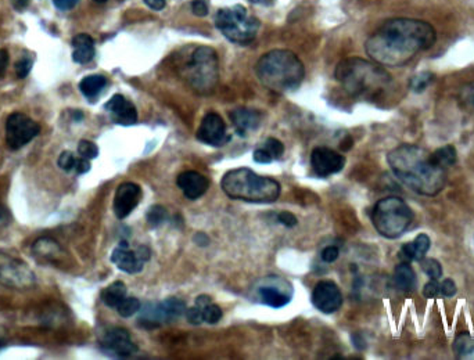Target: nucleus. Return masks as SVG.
I'll return each instance as SVG.
<instances>
[{
  "mask_svg": "<svg viewBox=\"0 0 474 360\" xmlns=\"http://www.w3.org/2000/svg\"><path fill=\"white\" fill-rule=\"evenodd\" d=\"M254 5H271V0H250Z\"/></svg>",
  "mask_w": 474,
  "mask_h": 360,
  "instance_id": "obj_52",
  "label": "nucleus"
},
{
  "mask_svg": "<svg viewBox=\"0 0 474 360\" xmlns=\"http://www.w3.org/2000/svg\"><path fill=\"white\" fill-rule=\"evenodd\" d=\"M229 117L240 136H246L250 132L257 131L261 125V114L253 108H235L230 111Z\"/></svg>",
  "mask_w": 474,
  "mask_h": 360,
  "instance_id": "obj_21",
  "label": "nucleus"
},
{
  "mask_svg": "<svg viewBox=\"0 0 474 360\" xmlns=\"http://www.w3.org/2000/svg\"><path fill=\"white\" fill-rule=\"evenodd\" d=\"M73 60L77 64H88L96 55L95 41L88 34H80L73 39Z\"/></svg>",
  "mask_w": 474,
  "mask_h": 360,
  "instance_id": "obj_23",
  "label": "nucleus"
},
{
  "mask_svg": "<svg viewBox=\"0 0 474 360\" xmlns=\"http://www.w3.org/2000/svg\"><path fill=\"white\" fill-rule=\"evenodd\" d=\"M413 212L399 197H387L376 202L372 211V223L376 231L385 238L401 237L412 225Z\"/></svg>",
  "mask_w": 474,
  "mask_h": 360,
  "instance_id": "obj_7",
  "label": "nucleus"
},
{
  "mask_svg": "<svg viewBox=\"0 0 474 360\" xmlns=\"http://www.w3.org/2000/svg\"><path fill=\"white\" fill-rule=\"evenodd\" d=\"M430 245H431L430 237L421 233L412 243L403 244L398 252V256L402 262H408V263L413 260L419 262L426 256V254L430 249Z\"/></svg>",
  "mask_w": 474,
  "mask_h": 360,
  "instance_id": "obj_22",
  "label": "nucleus"
},
{
  "mask_svg": "<svg viewBox=\"0 0 474 360\" xmlns=\"http://www.w3.org/2000/svg\"><path fill=\"white\" fill-rule=\"evenodd\" d=\"M100 346L103 352L116 357H129L138 352L131 334L120 327L106 330L100 337Z\"/></svg>",
  "mask_w": 474,
  "mask_h": 360,
  "instance_id": "obj_13",
  "label": "nucleus"
},
{
  "mask_svg": "<svg viewBox=\"0 0 474 360\" xmlns=\"http://www.w3.org/2000/svg\"><path fill=\"white\" fill-rule=\"evenodd\" d=\"M104 110L111 115L113 122L124 126H131L138 122V110L132 102L122 95H114L104 106Z\"/></svg>",
  "mask_w": 474,
  "mask_h": 360,
  "instance_id": "obj_18",
  "label": "nucleus"
},
{
  "mask_svg": "<svg viewBox=\"0 0 474 360\" xmlns=\"http://www.w3.org/2000/svg\"><path fill=\"white\" fill-rule=\"evenodd\" d=\"M215 27L222 35L236 45L251 44L259 30V21L250 16L241 5L218 10L215 16Z\"/></svg>",
  "mask_w": 474,
  "mask_h": 360,
  "instance_id": "obj_8",
  "label": "nucleus"
},
{
  "mask_svg": "<svg viewBox=\"0 0 474 360\" xmlns=\"http://www.w3.org/2000/svg\"><path fill=\"white\" fill-rule=\"evenodd\" d=\"M259 82L269 91L284 93L295 91L305 78V68L295 53L290 50H271L255 64Z\"/></svg>",
  "mask_w": 474,
  "mask_h": 360,
  "instance_id": "obj_4",
  "label": "nucleus"
},
{
  "mask_svg": "<svg viewBox=\"0 0 474 360\" xmlns=\"http://www.w3.org/2000/svg\"><path fill=\"white\" fill-rule=\"evenodd\" d=\"M392 280L394 285L403 292H412L417 285L416 273L408 262H401L399 265H396V267L394 269Z\"/></svg>",
  "mask_w": 474,
  "mask_h": 360,
  "instance_id": "obj_25",
  "label": "nucleus"
},
{
  "mask_svg": "<svg viewBox=\"0 0 474 360\" xmlns=\"http://www.w3.org/2000/svg\"><path fill=\"white\" fill-rule=\"evenodd\" d=\"M80 2V0H53V3L55 6L59 9V10H63V12H67V10H71L77 6V3Z\"/></svg>",
  "mask_w": 474,
  "mask_h": 360,
  "instance_id": "obj_47",
  "label": "nucleus"
},
{
  "mask_svg": "<svg viewBox=\"0 0 474 360\" xmlns=\"http://www.w3.org/2000/svg\"><path fill=\"white\" fill-rule=\"evenodd\" d=\"M0 283L15 290H31L37 284L33 269L21 259L0 252Z\"/></svg>",
  "mask_w": 474,
  "mask_h": 360,
  "instance_id": "obj_9",
  "label": "nucleus"
},
{
  "mask_svg": "<svg viewBox=\"0 0 474 360\" xmlns=\"http://www.w3.org/2000/svg\"><path fill=\"white\" fill-rule=\"evenodd\" d=\"M146 216H147V223L152 227H157V226H160L167 219V211L161 205H153L149 209Z\"/></svg>",
  "mask_w": 474,
  "mask_h": 360,
  "instance_id": "obj_34",
  "label": "nucleus"
},
{
  "mask_svg": "<svg viewBox=\"0 0 474 360\" xmlns=\"http://www.w3.org/2000/svg\"><path fill=\"white\" fill-rule=\"evenodd\" d=\"M311 165L318 176L327 178L344 168L345 158L329 147H316L311 155Z\"/></svg>",
  "mask_w": 474,
  "mask_h": 360,
  "instance_id": "obj_16",
  "label": "nucleus"
},
{
  "mask_svg": "<svg viewBox=\"0 0 474 360\" xmlns=\"http://www.w3.org/2000/svg\"><path fill=\"white\" fill-rule=\"evenodd\" d=\"M10 222H12L10 212L5 207L0 205V227H5L8 225H10Z\"/></svg>",
  "mask_w": 474,
  "mask_h": 360,
  "instance_id": "obj_50",
  "label": "nucleus"
},
{
  "mask_svg": "<svg viewBox=\"0 0 474 360\" xmlns=\"http://www.w3.org/2000/svg\"><path fill=\"white\" fill-rule=\"evenodd\" d=\"M312 305L326 314L337 312L343 305V294L338 285L331 280L319 281L312 292Z\"/></svg>",
  "mask_w": 474,
  "mask_h": 360,
  "instance_id": "obj_14",
  "label": "nucleus"
},
{
  "mask_svg": "<svg viewBox=\"0 0 474 360\" xmlns=\"http://www.w3.org/2000/svg\"><path fill=\"white\" fill-rule=\"evenodd\" d=\"M254 161L258 164H271L273 161V158L271 157V154L262 147L259 150L254 151Z\"/></svg>",
  "mask_w": 474,
  "mask_h": 360,
  "instance_id": "obj_46",
  "label": "nucleus"
},
{
  "mask_svg": "<svg viewBox=\"0 0 474 360\" xmlns=\"http://www.w3.org/2000/svg\"><path fill=\"white\" fill-rule=\"evenodd\" d=\"M127 298V285L122 281H114L102 291V301L109 306L117 309V306Z\"/></svg>",
  "mask_w": 474,
  "mask_h": 360,
  "instance_id": "obj_29",
  "label": "nucleus"
},
{
  "mask_svg": "<svg viewBox=\"0 0 474 360\" xmlns=\"http://www.w3.org/2000/svg\"><path fill=\"white\" fill-rule=\"evenodd\" d=\"M271 284H262L258 287L257 294L258 298L262 303L266 306H271L273 309H280L286 306L291 301L293 290L290 288L291 285L286 288H280V278L276 277H269Z\"/></svg>",
  "mask_w": 474,
  "mask_h": 360,
  "instance_id": "obj_19",
  "label": "nucleus"
},
{
  "mask_svg": "<svg viewBox=\"0 0 474 360\" xmlns=\"http://www.w3.org/2000/svg\"><path fill=\"white\" fill-rule=\"evenodd\" d=\"M142 198V189L139 184L127 182L120 184L114 197V214L118 219H125L139 205Z\"/></svg>",
  "mask_w": 474,
  "mask_h": 360,
  "instance_id": "obj_17",
  "label": "nucleus"
},
{
  "mask_svg": "<svg viewBox=\"0 0 474 360\" xmlns=\"http://www.w3.org/2000/svg\"><path fill=\"white\" fill-rule=\"evenodd\" d=\"M394 175L412 191L432 197L444 190L446 172L435 165L431 154L414 144H401L387 155Z\"/></svg>",
  "mask_w": 474,
  "mask_h": 360,
  "instance_id": "obj_2",
  "label": "nucleus"
},
{
  "mask_svg": "<svg viewBox=\"0 0 474 360\" xmlns=\"http://www.w3.org/2000/svg\"><path fill=\"white\" fill-rule=\"evenodd\" d=\"M439 287H441V296L449 298L456 294V284L450 278H445L442 283H439Z\"/></svg>",
  "mask_w": 474,
  "mask_h": 360,
  "instance_id": "obj_43",
  "label": "nucleus"
},
{
  "mask_svg": "<svg viewBox=\"0 0 474 360\" xmlns=\"http://www.w3.org/2000/svg\"><path fill=\"white\" fill-rule=\"evenodd\" d=\"M186 305L178 298H168L163 302H150L140 307V323L146 327H156L161 323H170L185 314Z\"/></svg>",
  "mask_w": 474,
  "mask_h": 360,
  "instance_id": "obj_11",
  "label": "nucleus"
},
{
  "mask_svg": "<svg viewBox=\"0 0 474 360\" xmlns=\"http://www.w3.org/2000/svg\"><path fill=\"white\" fill-rule=\"evenodd\" d=\"M338 255H340L338 248L334 247V245L326 247V248L322 251V259H323V262H327V263H331V262L337 260Z\"/></svg>",
  "mask_w": 474,
  "mask_h": 360,
  "instance_id": "obj_45",
  "label": "nucleus"
},
{
  "mask_svg": "<svg viewBox=\"0 0 474 360\" xmlns=\"http://www.w3.org/2000/svg\"><path fill=\"white\" fill-rule=\"evenodd\" d=\"M190 9H192V13L197 17H206L210 12L206 0H193L192 5H190Z\"/></svg>",
  "mask_w": 474,
  "mask_h": 360,
  "instance_id": "obj_41",
  "label": "nucleus"
},
{
  "mask_svg": "<svg viewBox=\"0 0 474 360\" xmlns=\"http://www.w3.org/2000/svg\"><path fill=\"white\" fill-rule=\"evenodd\" d=\"M431 160L435 165L446 169L452 165L456 164L457 160V154H456V149L450 144H446L444 147L437 149L432 154H431Z\"/></svg>",
  "mask_w": 474,
  "mask_h": 360,
  "instance_id": "obj_30",
  "label": "nucleus"
},
{
  "mask_svg": "<svg viewBox=\"0 0 474 360\" xmlns=\"http://www.w3.org/2000/svg\"><path fill=\"white\" fill-rule=\"evenodd\" d=\"M31 70H33V60L28 59V57H24L21 60H19L17 64H16V74H17V77L20 79L27 78L30 75Z\"/></svg>",
  "mask_w": 474,
  "mask_h": 360,
  "instance_id": "obj_38",
  "label": "nucleus"
},
{
  "mask_svg": "<svg viewBox=\"0 0 474 360\" xmlns=\"http://www.w3.org/2000/svg\"><path fill=\"white\" fill-rule=\"evenodd\" d=\"M432 79H434V75L431 73H427V71L420 73L410 79V89L414 93H421L430 86Z\"/></svg>",
  "mask_w": 474,
  "mask_h": 360,
  "instance_id": "obj_33",
  "label": "nucleus"
},
{
  "mask_svg": "<svg viewBox=\"0 0 474 360\" xmlns=\"http://www.w3.org/2000/svg\"><path fill=\"white\" fill-rule=\"evenodd\" d=\"M264 149L271 154V157H272L273 160H280L282 155H283V153H284V146H283V143H282L280 140L275 139V138L266 139Z\"/></svg>",
  "mask_w": 474,
  "mask_h": 360,
  "instance_id": "obj_36",
  "label": "nucleus"
},
{
  "mask_svg": "<svg viewBox=\"0 0 474 360\" xmlns=\"http://www.w3.org/2000/svg\"><path fill=\"white\" fill-rule=\"evenodd\" d=\"M176 183L185 197L189 200H199L207 193L210 187V180L196 171H186L181 173Z\"/></svg>",
  "mask_w": 474,
  "mask_h": 360,
  "instance_id": "obj_20",
  "label": "nucleus"
},
{
  "mask_svg": "<svg viewBox=\"0 0 474 360\" xmlns=\"http://www.w3.org/2000/svg\"><path fill=\"white\" fill-rule=\"evenodd\" d=\"M8 66H9V55L6 50H0V78H3V75L8 71Z\"/></svg>",
  "mask_w": 474,
  "mask_h": 360,
  "instance_id": "obj_49",
  "label": "nucleus"
},
{
  "mask_svg": "<svg viewBox=\"0 0 474 360\" xmlns=\"http://www.w3.org/2000/svg\"><path fill=\"white\" fill-rule=\"evenodd\" d=\"M197 139L208 146L221 147L229 142V136L226 135V125L221 115L217 113H208L197 131Z\"/></svg>",
  "mask_w": 474,
  "mask_h": 360,
  "instance_id": "obj_15",
  "label": "nucleus"
},
{
  "mask_svg": "<svg viewBox=\"0 0 474 360\" xmlns=\"http://www.w3.org/2000/svg\"><path fill=\"white\" fill-rule=\"evenodd\" d=\"M334 77L352 97L372 99L391 85V77L383 66L359 57H349L340 61L336 67Z\"/></svg>",
  "mask_w": 474,
  "mask_h": 360,
  "instance_id": "obj_3",
  "label": "nucleus"
},
{
  "mask_svg": "<svg viewBox=\"0 0 474 360\" xmlns=\"http://www.w3.org/2000/svg\"><path fill=\"white\" fill-rule=\"evenodd\" d=\"M453 353L459 360H474V335L462 332L459 334L452 345Z\"/></svg>",
  "mask_w": 474,
  "mask_h": 360,
  "instance_id": "obj_27",
  "label": "nucleus"
},
{
  "mask_svg": "<svg viewBox=\"0 0 474 360\" xmlns=\"http://www.w3.org/2000/svg\"><path fill=\"white\" fill-rule=\"evenodd\" d=\"M74 171L78 173V175H85L91 171V164H89V160L86 158H78L77 160V164H75V168Z\"/></svg>",
  "mask_w": 474,
  "mask_h": 360,
  "instance_id": "obj_48",
  "label": "nucleus"
},
{
  "mask_svg": "<svg viewBox=\"0 0 474 360\" xmlns=\"http://www.w3.org/2000/svg\"><path fill=\"white\" fill-rule=\"evenodd\" d=\"M194 306H197L203 314V320L208 324H217L222 319V309L212 303L211 296L200 295L196 298Z\"/></svg>",
  "mask_w": 474,
  "mask_h": 360,
  "instance_id": "obj_26",
  "label": "nucleus"
},
{
  "mask_svg": "<svg viewBox=\"0 0 474 360\" xmlns=\"http://www.w3.org/2000/svg\"><path fill=\"white\" fill-rule=\"evenodd\" d=\"M41 132V125L23 113H13L6 121V143L10 150H20Z\"/></svg>",
  "mask_w": 474,
  "mask_h": 360,
  "instance_id": "obj_10",
  "label": "nucleus"
},
{
  "mask_svg": "<svg viewBox=\"0 0 474 360\" xmlns=\"http://www.w3.org/2000/svg\"><path fill=\"white\" fill-rule=\"evenodd\" d=\"M77 160H78V158H77L71 151H63V153L60 154V157H59L57 164H59V167H60L63 171L70 172V171H74L75 164H77Z\"/></svg>",
  "mask_w": 474,
  "mask_h": 360,
  "instance_id": "obj_37",
  "label": "nucleus"
},
{
  "mask_svg": "<svg viewBox=\"0 0 474 360\" xmlns=\"http://www.w3.org/2000/svg\"><path fill=\"white\" fill-rule=\"evenodd\" d=\"M34 256L41 262H57L63 254L60 244L51 237H41L33 245Z\"/></svg>",
  "mask_w": 474,
  "mask_h": 360,
  "instance_id": "obj_24",
  "label": "nucleus"
},
{
  "mask_svg": "<svg viewBox=\"0 0 474 360\" xmlns=\"http://www.w3.org/2000/svg\"><path fill=\"white\" fill-rule=\"evenodd\" d=\"M420 262L421 270L430 277V280H438L442 276V267L438 260L432 258H423Z\"/></svg>",
  "mask_w": 474,
  "mask_h": 360,
  "instance_id": "obj_32",
  "label": "nucleus"
},
{
  "mask_svg": "<svg viewBox=\"0 0 474 360\" xmlns=\"http://www.w3.org/2000/svg\"><path fill=\"white\" fill-rule=\"evenodd\" d=\"M224 193L233 200L269 204L280 196V183L272 178L257 175L248 168H237L226 172L221 180Z\"/></svg>",
  "mask_w": 474,
  "mask_h": 360,
  "instance_id": "obj_5",
  "label": "nucleus"
},
{
  "mask_svg": "<svg viewBox=\"0 0 474 360\" xmlns=\"http://www.w3.org/2000/svg\"><path fill=\"white\" fill-rule=\"evenodd\" d=\"M140 301L135 296H127L118 306H117V312L122 316V317H132L134 314L140 312Z\"/></svg>",
  "mask_w": 474,
  "mask_h": 360,
  "instance_id": "obj_31",
  "label": "nucleus"
},
{
  "mask_svg": "<svg viewBox=\"0 0 474 360\" xmlns=\"http://www.w3.org/2000/svg\"><path fill=\"white\" fill-rule=\"evenodd\" d=\"M277 220H279V223L284 225L286 227H294L297 225V218L291 212H289V211L280 212L277 215Z\"/></svg>",
  "mask_w": 474,
  "mask_h": 360,
  "instance_id": "obj_44",
  "label": "nucleus"
},
{
  "mask_svg": "<svg viewBox=\"0 0 474 360\" xmlns=\"http://www.w3.org/2000/svg\"><path fill=\"white\" fill-rule=\"evenodd\" d=\"M182 77L189 86L200 95H210L214 92L219 79L217 52L208 46L196 48L182 67Z\"/></svg>",
  "mask_w": 474,
  "mask_h": 360,
  "instance_id": "obj_6",
  "label": "nucleus"
},
{
  "mask_svg": "<svg viewBox=\"0 0 474 360\" xmlns=\"http://www.w3.org/2000/svg\"><path fill=\"white\" fill-rule=\"evenodd\" d=\"M150 259V249L140 245L136 249H131L127 241H121L120 245L111 254V262L122 272L136 274L142 272L145 262Z\"/></svg>",
  "mask_w": 474,
  "mask_h": 360,
  "instance_id": "obj_12",
  "label": "nucleus"
},
{
  "mask_svg": "<svg viewBox=\"0 0 474 360\" xmlns=\"http://www.w3.org/2000/svg\"><path fill=\"white\" fill-rule=\"evenodd\" d=\"M423 295L426 298H435V296H441V287L438 280H430L424 288H423Z\"/></svg>",
  "mask_w": 474,
  "mask_h": 360,
  "instance_id": "obj_40",
  "label": "nucleus"
},
{
  "mask_svg": "<svg viewBox=\"0 0 474 360\" xmlns=\"http://www.w3.org/2000/svg\"><path fill=\"white\" fill-rule=\"evenodd\" d=\"M107 85V79L103 75H89L85 77L81 82H80V91L81 93L89 99V100H95L102 91L106 88Z\"/></svg>",
  "mask_w": 474,
  "mask_h": 360,
  "instance_id": "obj_28",
  "label": "nucleus"
},
{
  "mask_svg": "<svg viewBox=\"0 0 474 360\" xmlns=\"http://www.w3.org/2000/svg\"><path fill=\"white\" fill-rule=\"evenodd\" d=\"M78 154L86 160H95L99 155V147L89 140H81L78 144Z\"/></svg>",
  "mask_w": 474,
  "mask_h": 360,
  "instance_id": "obj_35",
  "label": "nucleus"
},
{
  "mask_svg": "<svg viewBox=\"0 0 474 360\" xmlns=\"http://www.w3.org/2000/svg\"><path fill=\"white\" fill-rule=\"evenodd\" d=\"M437 41L431 24L416 19H391L366 41L365 50L372 61L383 67H402Z\"/></svg>",
  "mask_w": 474,
  "mask_h": 360,
  "instance_id": "obj_1",
  "label": "nucleus"
},
{
  "mask_svg": "<svg viewBox=\"0 0 474 360\" xmlns=\"http://www.w3.org/2000/svg\"><path fill=\"white\" fill-rule=\"evenodd\" d=\"M145 3H146V6H149L150 9L160 12V10H163V9L165 8L167 0H145Z\"/></svg>",
  "mask_w": 474,
  "mask_h": 360,
  "instance_id": "obj_51",
  "label": "nucleus"
},
{
  "mask_svg": "<svg viewBox=\"0 0 474 360\" xmlns=\"http://www.w3.org/2000/svg\"><path fill=\"white\" fill-rule=\"evenodd\" d=\"M95 2H96V3H106L107 0H95Z\"/></svg>",
  "mask_w": 474,
  "mask_h": 360,
  "instance_id": "obj_53",
  "label": "nucleus"
},
{
  "mask_svg": "<svg viewBox=\"0 0 474 360\" xmlns=\"http://www.w3.org/2000/svg\"><path fill=\"white\" fill-rule=\"evenodd\" d=\"M185 314H186V319H188V321H189L190 324L199 325V324H201V323L204 321V320H203V314H201V312H200V309H199L197 306L188 307L186 312H185Z\"/></svg>",
  "mask_w": 474,
  "mask_h": 360,
  "instance_id": "obj_42",
  "label": "nucleus"
},
{
  "mask_svg": "<svg viewBox=\"0 0 474 360\" xmlns=\"http://www.w3.org/2000/svg\"><path fill=\"white\" fill-rule=\"evenodd\" d=\"M460 99H462V102H463L466 106L474 108V82L466 85V86L462 89V92H460Z\"/></svg>",
  "mask_w": 474,
  "mask_h": 360,
  "instance_id": "obj_39",
  "label": "nucleus"
}]
</instances>
